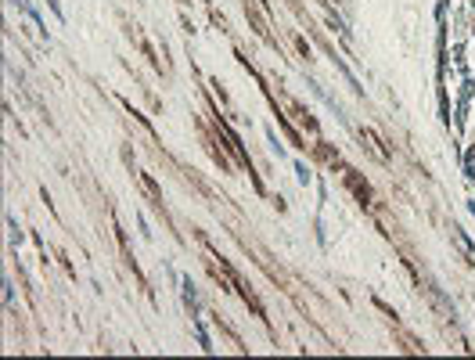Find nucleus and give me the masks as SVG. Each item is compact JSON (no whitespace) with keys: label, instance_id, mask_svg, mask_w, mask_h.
I'll return each instance as SVG.
<instances>
[{"label":"nucleus","instance_id":"obj_1","mask_svg":"<svg viewBox=\"0 0 475 360\" xmlns=\"http://www.w3.org/2000/svg\"><path fill=\"white\" fill-rule=\"evenodd\" d=\"M295 173H299V180H302V184L310 180V173H306V166H302V162H295Z\"/></svg>","mask_w":475,"mask_h":360},{"label":"nucleus","instance_id":"obj_2","mask_svg":"<svg viewBox=\"0 0 475 360\" xmlns=\"http://www.w3.org/2000/svg\"><path fill=\"white\" fill-rule=\"evenodd\" d=\"M14 299V288H11V281H4V303H11Z\"/></svg>","mask_w":475,"mask_h":360},{"label":"nucleus","instance_id":"obj_3","mask_svg":"<svg viewBox=\"0 0 475 360\" xmlns=\"http://www.w3.org/2000/svg\"><path fill=\"white\" fill-rule=\"evenodd\" d=\"M47 4H51V11L58 14V18H65V11H61V4H58V0H47Z\"/></svg>","mask_w":475,"mask_h":360},{"label":"nucleus","instance_id":"obj_4","mask_svg":"<svg viewBox=\"0 0 475 360\" xmlns=\"http://www.w3.org/2000/svg\"><path fill=\"white\" fill-rule=\"evenodd\" d=\"M468 177H472V180H475V166H468Z\"/></svg>","mask_w":475,"mask_h":360}]
</instances>
